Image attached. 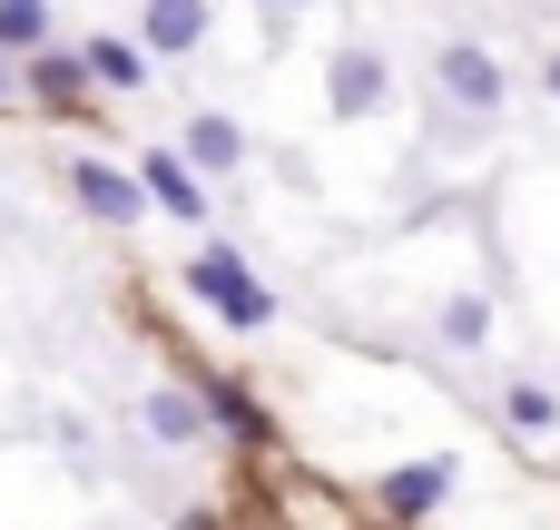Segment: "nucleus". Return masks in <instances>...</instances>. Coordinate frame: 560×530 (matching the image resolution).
Instances as JSON below:
<instances>
[{
    "mask_svg": "<svg viewBox=\"0 0 560 530\" xmlns=\"http://www.w3.org/2000/svg\"><path fill=\"white\" fill-rule=\"evenodd\" d=\"M79 59H89V89H118V98H138V89L158 79V59H148L138 39H118V30H98V39H79Z\"/></svg>",
    "mask_w": 560,
    "mask_h": 530,
    "instance_id": "nucleus-11",
    "label": "nucleus"
},
{
    "mask_svg": "<svg viewBox=\"0 0 560 530\" xmlns=\"http://www.w3.org/2000/svg\"><path fill=\"white\" fill-rule=\"evenodd\" d=\"M541 89H551V98H560V49H551V59H541Z\"/></svg>",
    "mask_w": 560,
    "mask_h": 530,
    "instance_id": "nucleus-16",
    "label": "nucleus"
},
{
    "mask_svg": "<svg viewBox=\"0 0 560 530\" xmlns=\"http://www.w3.org/2000/svg\"><path fill=\"white\" fill-rule=\"evenodd\" d=\"M276 10H305V0H276Z\"/></svg>",
    "mask_w": 560,
    "mask_h": 530,
    "instance_id": "nucleus-18",
    "label": "nucleus"
},
{
    "mask_svg": "<svg viewBox=\"0 0 560 530\" xmlns=\"http://www.w3.org/2000/svg\"><path fill=\"white\" fill-rule=\"evenodd\" d=\"M187 393L207 403V423H217V433H236V443H266V403H256L236 374H217V364H187Z\"/></svg>",
    "mask_w": 560,
    "mask_h": 530,
    "instance_id": "nucleus-7",
    "label": "nucleus"
},
{
    "mask_svg": "<svg viewBox=\"0 0 560 530\" xmlns=\"http://www.w3.org/2000/svg\"><path fill=\"white\" fill-rule=\"evenodd\" d=\"M325 108H335V118H384V108H394V59L364 49V39L335 49V59H325Z\"/></svg>",
    "mask_w": 560,
    "mask_h": 530,
    "instance_id": "nucleus-3",
    "label": "nucleus"
},
{
    "mask_svg": "<svg viewBox=\"0 0 560 530\" xmlns=\"http://www.w3.org/2000/svg\"><path fill=\"white\" fill-rule=\"evenodd\" d=\"M10 89H20V59H0V98H10Z\"/></svg>",
    "mask_w": 560,
    "mask_h": 530,
    "instance_id": "nucleus-17",
    "label": "nucleus"
},
{
    "mask_svg": "<svg viewBox=\"0 0 560 530\" xmlns=\"http://www.w3.org/2000/svg\"><path fill=\"white\" fill-rule=\"evenodd\" d=\"M20 89H30L39 108H79V98H89V59L59 49V39H39V49L20 59Z\"/></svg>",
    "mask_w": 560,
    "mask_h": 530,
    "instance_id": "nucleus-8",
    "label": "nucleus"
},
{
    "mask_svg": "<svg viewBox=\"0 0 560 530\" xmlns=\"http://www.w3.org/2000/svg\"><path fill=\"white\" fill-rule=\"evenodd\" d=\"M187 295H207V315H217V325H236V334H266V325H276V295H266V275H256L236 246H197Z\"/></svg>",
    "mask_w": 560,
    "mask_h": 530,
    "instance_id": "nucleus-1",
    "label": "nucleus"
},
{
    "mask_svg": "<svg viewBox=\"0 0 560 530\" xmlns=\"http://www.w3.org/2000/svg\"><path fill=\"white\" fill-rule=\"evenodd\" d=\"M453 452H423V462H394L384 482H374V502H384V521H433L443 502H453Z\"/></svg>",
    "mask_w": 560,
    "mask_h": 530,
    "instance_id": "nucleus-5",
    "label": "nucleus"
},
{
    "mask_svg": "<svg viewBox=\"0 0 560 530\" xmlns=\"http://www.w3.org/2000/svg\"><path fill=\"white\" fill-rule=\"evenodd\" d=\"M502 413H512V433H560V393L551 384H522V374H512V384H502Z\"/></svg>",
    "mask_w": 560,
    "mask_h": 530,
    "instance_id": "nucleus-14",
    "label": "nucleus"
},
{
    "mask_svg": "<svg viewBox=\"0 0 560 530\" xmlns=\"http://www.w3.org/2000/svg\"><path fill=\"white\" fill-rule=\"evenodd\" d=\"M138 187H148V216H177V226H207V177L177 157V148H138Z\"/></svg>",
    "mask_w": 560,
    "mask_h": 530,
    "instance_id": "nucleus-4",
    "label": "nucleus"
},
{
    "mask_svg": "<svg viewBox=\"0 0 560 530\" xmlns=\"http://www.w3.org/2000/svg\"><path fill=\"white\" fill-rule=\"evenodd\" d=\"M39 39H59L49 30V0H0V59H30Z\"/></svg>",
    "mask_w": 560,
    "mask_h": 530,
    "instance_id": "nucleus-13",
    "label": "nucleus"
},
{
    "mask_svg": "<svg viewBox=\"0 0 560 530\" xmlns=\"http://www.w3.org/2000/svg\"><path fill=\"white\" fill-rule=\"evenodd\" d=\"M482 334H492V305H482V295H453V305H443V344H453V354H472Z\"/></svg>",
    "mask_w": 560,
    "mask_h": 530,
    "instance_id": "nucleus-15",
    "label": "nucleus"
},
{
    "mask_svg": "<svg viewBox=\"0 0 560 530\" xmlns=\"http://www.w3.org/2000/svg\"><path fill=\"white\" fill-rule=\"evenodd\" d=\"M433 89H443L463 118H502V108H512V69H502L482 39H443V49H433Z\"/></svg>",
    "mask_w": 560,
    "mask_h": 530,
    "instance_id": "nucleus-2",
    "label": "nucleus"
},
{
    "mask_svg": "<svg viewBox=\"0 0 560 530\" xmlns=\"http://www.w3.org/2000/svg\"><path fill=\"white\" fill-rule=\"evenodd\" d=\"M69 197H79L98 226H138V216H148L138 167H108V157H79V167H69Z\"/></svg>",
    "mask_w": 560,
    "mask_h": 530,
    "instance_id": "nucleus-6",
    "label": "nucleus"
},
{
    "mask_svg": "<svg viewBox=\"0 0 560 530\" xmlns=\"http://www.w3.org/2000/svg\"><path fill=\"white\" fill-rule=\"evenodd\" d=\"M207 20H217L207 0H148V10H138V49H148V59H187V49L207 39Z\"/></svg>",
    "mask_w": 560,
    "mask_h": 530,
    "instance_id": "nucleus-10",
    "label": "nucleus"
},
{
    "mask_svg": "<svg viewBox=\"0 0 560 530\" xmlns=\"http://www.w3.org/2000/svg\"><path fill=\"white\" fill-rule=\"evenodd\" d=\"M138 423H148V433H158V443H177V452H187V443H207V433H217V423H207V403H197V393H187V384H158V393H148V403H138Z\"/></svg>",
    "mask_w": 560,
    "mask_h": 530,
    "instance_id": "nucleus-12",
    "label": "nucleus"
},
{
    "mask_svg": "<svg viewBox=\"0 0 560 530\" xmlns=\"http://www.w3.org/2000/svg\"><path fill=\"white\" fill-rule=\"evenodd\" d=\"M177 157H187L197 177H226V167H246V128H236L226 108H197V118L177 128Z\"/></svg>",
    "mask_w": 560,
    "mask_h": 530,
    "instance_id": "nucleus-9",
    "label": "nucleus"
}]
</instances>
